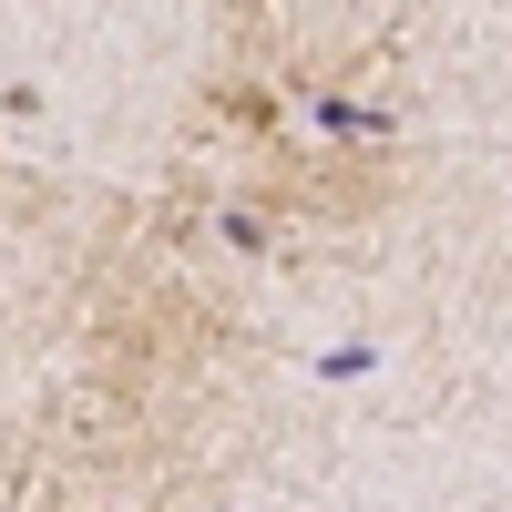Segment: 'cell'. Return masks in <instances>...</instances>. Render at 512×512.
<instances>
[{
	"label": "cell",
	"mask_w": 512,
	"mask_h": 512,
	"mask_svg": "<svg viewBox=\"0 0 512 512\" xmlns=\"http://www.w3.org/2000/svg\"><path fill=\"white\" fill-rule=\"evenodd\" d=\"M216 236H226V246H246V256H256V246H267V216H246V205H226V216H216Z\"/></svg>",
	"instance_id": "cell-3"
},
{
	"label": "cell",
	"mask_w": 512,
	"mask_h": 512,
	"mask_svg": "<svg viewBox=\"0 0 512 512\" xmlns=\"http://www.w3.org/2000/svg\"><path fill=\"white\" fill-rule=\"evenodd\" d=\"M318 123H328L338 144H379V134H390V113H379V103H349V93H318Z\"/></svg>",
	"instance_id": "cell-1"
},
{
	"label": "cell",
	"mask_w": 512,
	"mask_h": 512,
	"mask_svg": "<svg viewBox=\"0 0 512 512\" xmlns=\"http://www.w3.org/2000/svg\"><path fill=\"white\" fill-rule=\"evenodd\" d=\"M369 369H379L369 338H349V349H328V359H318V379H369Z\"/></svg>",
	"instance_id": "cell-2"
}]
</instances>
